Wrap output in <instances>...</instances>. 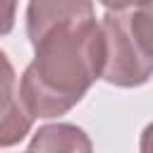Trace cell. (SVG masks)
Segmentation results:
<instances>
[{"label": "cell", "instance_id": "1", "mask_svg": "<svg viewBox=\"0 0 153 153\" xmlns=\"http://www.w3.org/2000/svg\"><path fill=\"white\" fill-rule=\"evenodd\" d=\"M33 45V60L19 79V98L33 120L67 115L103 72L100 22L81 19L43 31Z\"/></svg>", "mask_w": 153, "mask_h": 153}, {"label": "cell", "instance_id": "2", "mask_svg": "<svg viewBox=\"0 0 153 153\" xmlns=\"http://www.w3.org/2000/svg\"><path fill=\"white\" fill-rule=\"evenodd\" d=\"M103 72L110 86L136 88L153 76V0H141L129 10L105 12Z\"/></svg>", "mask_w": 153, "mask_h": 153}, {"label": "cell", "instance_id": "3", "mask_svg": "<svg viewBox=\"0 0 153 153\" xmlns=\"http://www.w3.org/2000/svg\"><path fill=\"white\" fill-rule=\"evenodd\" d=\"M31 124L33 117L22 105L14 67L0 50V148L17 146L31 131Z\"/></svg>", "mask_w": 153, "mask_h": 153}, {"label": "cell", "instance_id": "4", "mask_svg": "<svg viewBox=\"0 0 153 153\" xmlns=\"http://www.w3.org/2000/svg\"><path fill=\"white\" fill-rule=\"evenodd\" d=\"M93 0H29L26 5V36L36 41L43 31L67 24L93 19Z\"/></svg>", "mask_w": 153, "mask_h": 153}, {"label": "cell", "instance_id": "5", "mask_svg": "<svg viewBox=\"0 0 153 153\" xmlns=\"http://www.w3.org/2000/svg\"><path fill=\"white\" fill-rule=\"evenodd\" d=\"M31 153H93L91 136L69 122H53L43 124L33 131L29 141Z\"/></svg>", "mask_w": 153, "mask_h": 153}, {"label": "cell", "instance_id": "6", "mask_svg": "<svg viewBox=\"0 0 153 153\" xmlns=\"http://www.w3.org/2000/svg\"><path fill=\"white\" fill-rule=\"evenodd\" d=\"M19 0H0V36H7L14 29Z\"/></svg>", "mask_w": 153, "mask_h": 153}, {"label": "cell", "instance_id": "7", "mask_svg": "<svg viewBox=\"0 0 153 153\" xmlns=\"http://www.w3.org/2000/svg\"><path fill=\"white\" fill-rule=\"evenodd\" d=\"M139 153H153V122H148L139 139Z\"/></svg>", "mask_w": 153, "mask_h": 153}, {"label": "cell", "instance_id": "8", "mask_svg": "<svg viewBox=\"0 0 153 153\" xmlns=\"http://www.w3.org/2000/svg\"><path fill=\"white\" fill-rule=\"evenodd\" d=\"M108 12H120V10H129V7H134L136 2H141V0H98Z\"/></svg>", "mask_w": 153, "mask_h": 153}, {"label": "cell", "instance_id": "9", "mask_svg": "<svg viewBox=\"0 0 153 153\" xmlns=\"http://www.w3.org/2000/svg\"><path fill=\"white\" fill-rule=\"evenodd\" d=\"M26 153H31V151H26Z\"/></svg>", "mask_w": 153, "mask_h": 153}]
</instances>
